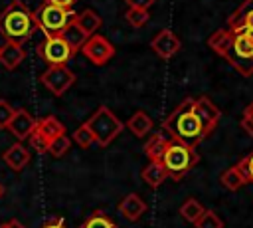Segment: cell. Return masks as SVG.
I'll return each mask as SVG.
<instances>
[{"instance_id": "1", "label": "cell", "mask_w": 253, "mask_h": 228, "mask_svg": "<svg viewBox=\"0 0 253 228\" xmlns=\"http://www.w3.org/2000/svg\"><path fill=\"white\" fill-rule=\"evenodd\" d=\"M162 129L178 143H184L188 147H198L204 137L208 135L206 129L202 127L200 119L196 117L194 109H192V97L184 99L164 121H162Z\"/></svg>"}, {"instance_id": "2", "label": "cell", "mask_w": 253, "mask_h": 228, "mask_svg": "<svg viewBox=\"0 0 253 228\" xmlns=\"http://www.w3.org/2000/svg\"><path fill=\"white\" fill-rule=\"evenodd\" d=\"M36 30H38L36 16L22 0H12L0 12V36L6 42L24 44L26 40L32 38Z\"/></svg>"}, {"instance_id": "3", "label": "cell", "mask_w": 253, "mask_h": 228, "mask_svg": "<svg viewBox=\"0 0 253 228\" xmlns=\"http://www.w3.org/2000/svg\"><path fill=\"white\" fill-rule=\"evenodd\" d=\"M198 163H200V155H198L196 147H188V145L178 143L174 139H168L166 141V147H164L162 157H160V165L164 167L168 178L180 180Z\"/></svg>"}, {"instance_id": "4", "label": "cell", "mask_w": 253, "mask_h": 228, "mask_svg": "<svg viewBox=\"0 0 253 228\" xmlns=\"http://www.w3.org/2000/svg\"><path fill=\"white\" fill-rule=\"evenodd\" d=\"M231 46L225 54V59L245 77L253 75V30L237 28L231 30Z\"/></svg>"}, {"instance_id": "5", "label": "cell", "mask_w": 253, "mask_h": 228, "mask_svg": "<svg viewBox=\"0 0 253 228\" xmlns=\"http://www.w3.org/2000/svg\"><path fill=\"white\" fill-rule=\"evenodd\" d=\"M85 125H87L89 131L93 133L95 143L101 145V147L111 145L113 139L125 129V123H123L107 105L97 107V111L85 121Z\"/></svg>"}, {"instance_id": "6", "label": "cell", "mask_w": 253, "mask_h": 228, "mask_svg": "<svg viewBox=\"0 0 253 228\" xmlns=\"http://www.w3.org/2000/svg\"><path fill=\"white\" fill-rule=\"evenodd\" d=\"M34 16H36L38 30H42L45 36H61V32L71 24L75 14L71 10H67V8L43 2L34 12Z\"/></svg>"}, {"instance_id": "7", "label": "cell", "mask_w": 253, "mask_h": 228, "mask_svg": "<svg viewBox=\"0 0 253 228\" xmlns=\"http://www.w3.org/2000/svg\"><path fill=\"white\" fill-rule=\"evenodd\" d=\"M38 56L47 65H65L75 56V52L61 36H45L43 42L38 46Z\"/></svg>"}, {"instance_id": "8", "label": "cell", "mask_w": 253, "mask_h": 228, "mask_svg": "<svg viewBox=\"0 0 253 228\" xmlns=\"http://www.w3.org/2000/svg\"><path fill=\"white\" fill-rule=\"evenodd\" d=\"M40 81H42L53 95H63V93L75 83V73L67 67V63H65V65H49V67L42 73Z\"/></svg>"}, {"instance_id": "9", "label": "cell", "mask_w": 253, "mask_h": 228, "mask_svg": "<svg viewBox=\"0 0 253 228\" xmlns=\"http://www.w3.org/2000/svg\"><path fill=\"white\" fill-rule=\"evenodd\" d=\"M79 52H81L91 63L103 65V63H107V61L115 56V46H113L105 36L93 34V36L87 38V42L81 46Z\"/></svg>"}, {"instance_id": "10", "label": "cell", "mask_w": 253, "mask_h": 228, "mask_svg": "<svg viewBox=\"0 0 253 228\" xmlns=\"http://www.w3.org/2000/svg\"><path fill=\"white\" fill-rule=\"evenodd\" d=\"M192 109H194L196 117L200 119L202 127L206 129V133L210 135V133L217 127V123H219V119H221L219 107H217L210 97L202 95V97H196V99L192 97Z\"/></svg>"}, {"instance_id": "11", "label": "cell", "mask_w": 253, "mask_h": 228, "mask_svg": "<svg viewBox=\"0 0 253 228\" xmlns=\"http://www.w3.org/2000/svg\"><path fill=\"white\" fill-rule=\"evenodd\" d=\"M150 48H152V52H154L158 57L170 59V57H174V56L180 52L182 40H180L172 30H160V32L152 38Z\"/></svg>"}, {"instance_id": "12", "label": "cell", "mask_w": 253, "mask_h": 228, "mask_svg": "<svg viewBox=\"0 0 253 228\" xmlns=\"http://www.w3.org/2000/svg\"><path fill=\"white\" fill-rule=\"evenodd\" d=\"M36 123H38V119H34L26 109H16L6 129H8L18 141H24V139H28V137L32 135V131L36 129Z\"/></svg>"}, {"instance_id": "13", "label": "cell", "mask_w": 253, "mask_h": 228, "mask_svg": "<svg viewBox=\"0 0 253 228\" xmlns=\"http://www.w3.org/2000/svg\"><path fill=\"white\" fill-rule=\"evenodd\" d=\"M30 159H32V155H30L28 147H24V143H20V141L14 143V145H10V147L2 153V161H4V165H6L8 169L16 171V172L24 171V169L28 167Z\"/></svg>"}, {"instance_id": "14", "label": "cell", "mask_w": 253, "mask_h": 228, "mask_svg": "<svg viewBox=\"0 0 253 228\" xmlns=\"http://www.w3.org/2000/svg\"><path fill=\"white\" fill-rule=\"evenodd\" d=\"M119 210H121V214H123L126 220L136 222V220L146 212V202H144L136 192H128V194H125V196L121 198Z\"/></svg>"}, {"instance_id": "15", "label": "cell", "mask_w": 253, "mask_h": 228, "mask_svg": "<svg viewBox=\"0 0 253 228\" xmlns=\"http://www.w3.org/2000/svg\"><path fill=\"white\" fill-rule=\"evenodd\" d=\"M24 59H26V50L22 44L4 42V46H0V63L6 69H16Z\"/></svg>"}, {"instance_id": "16", "label": "cell", "mask_w": 253, "mask_h": 228, "mask_svg": "<svg viewBox=\"0 0 253 228\" xmlns=\"http://www.w3.org/2000/svg\"><path fill=\"white\" fill-rule=\"evenodd\" d=\"M227 28L237 30V28H249L253 30V0H243L237 10L227 18Z\"/></svg>"}, {"instance_id": "17", "label": "cell", "mask_w": 253, "mask_h": 228, "mask_svg": "<svg viewBox=\"0 0 253 228\" xmlns=\"http://www.w3.org/2000/svg\"><path fill=\"white\" fill-rule=\"evenodd\" d=\"M152 117L146 113V111H142V109H138V111H134L130 117H128V121L125 123V127L134 135V137H146L150 131H152Z\"/></svg>"}, {"instance_id": "18", "label": "cell", "mask_w": 253, "mask_h": 228, "mask_svg": "<svg viewBox=\"0 0 253 228\" xmlns=\"http://www.w3.org/2000/svg\"><path fill=\"white\" fill-rule=\"evenodd\" d=\"M73 22L83 30V34H85L87 38L93 36V34H97V30H99L101 24H103L101 16H99L95 10H91V8H85V10H81L79 14H75V16H73Z\"/></svg>"}, {"instance_id": "19", "label": "cell", "mask_w": 253, "mask_h": 228, "mask_svg": "<svg viewBox=\"0 0 253 228\" xmlns=\"http://www.w3.org/2000/svg\"><path fill=\"white\" fill-rule=\"evenodd\" d=\"M140 176H142L144 184L150 186V188H158V186L168 178V174H166L164 167L160 165V161H150V163L142 169Z\"/></svg>"}, {"instance_id": "20", "label": "cell", "mask_w": 253, "mask_h": 228, "mask_svg": "<svg viewBox=\"0 0 253 228\" xmlns=\"http://www.w3.org/2000/svg\"><path fill=\"white\" fill-rule=\"evenodd\" d=\"M36 131H38L40 135H43L47 141H53L55 137L65 135V127H63V123H61L59 119L51 117V115L42 117V119L36 123Z\"/></svg>"}, {"instance_id": "21", "label": "cell", "mask_w": 253, "mask_h": 228, "mask_svg": "<svg viewBox=\"0 0 253 228\" xmlns=\"http://www.w3.org/2000/svg\"><path fill=\"white\" fill-rule=\"evenodd\" d=\"M231 38H233V32H231L229 28H221V30H215V32L208 38V46H210L215 54H219L221 57H225V54H227V50H229V46H231Z\"/></svg>"}, {"instance_id": "22", "label": "cell", "mask_w": 253, "mask_h": 228, "mask_svg": "<svg viewBox=\"0 0 253 228\" xmlns=\"http://www.w3.org/2000/svg\"><path fill=\"white\" fill-rule=\"evenodd\" d=\"M61 38L67 42V46L73 50V52H79L81 50V46L87 42V36L83 34V30L71 20V24L61 32Z\"/></svg>"}, {"instance_id": "23", "label": "cell", "mask_w": 253, "mask_h": 228, "mask_svg": "<svg viewBox=\"0 0 253 228\" xmlns=\"http://www.w3.org/2000/svg\"><path fill=\"white\" fill-rule=\"evenodd\" d=\"M166 135L164 133H154L150 135V139L144 143V155L148 157V161H160L162 151L166 147Z\"/></svg>"}, {"instance_id": "24", "label": "cell", "mask_w": 253, "mask_h": 228, "mask_svg": "<svg viewBox=\"0 0 253 228\" xmlns=\"http://www.w3.org/2000/svg\"><path fill=\"white\" fill-rule=\"evenodd\" d=\"M219 182H221L227 190H237V188H241L243 184H247V182H245V178L241 176V172H239V169H237L235 165H233V167H229V169H225V171L221 172Z\"/></svg>"}, {"instance_id": "25", "label": "cell", "mask_w": 253, "mask_h": 228, "mask_svg": "<svg viewBox=\"0 0 253 228\" xmlns=\"http://www.w3.org/2000/svg\"><path fill=\"white\" fill-rule=\"evenodd\" d=\"M79 228H119L113 220H111V216H107L103 210H95L93 214H89L87 218H85V222L79 226Z\"/></svg>"}, {"instance_id": "26", "label": "cell", "mask_w": 253, "mask_h": 228, "mask_svg": "<svg viewBox=\"0 0 253 228\" xmlns=\"http://www.w3.org/2000/svg\"><path fill=\"white\" fill-rule=\"evenodd\" d=\"M206 208L202 206V202L200 200H196V198H188L182 206H180V216L184 218V220H188V222H196L200 216H202V212H204Z\"/></svg>"}, {"instance_id": "27", "label": "cell", "mask_w": 253, "mask_h": 228, "mask_svg": "<svg viewBox=\"0 0 253 228\" xmlns=\"http://www.w3.org/2000/svg\"><path fill=\"white\" fill-rule=\"evenodd\" d=\"M125 20H126L132 28H142V26L148 24L150 14H148V10H142V8H128V10L125 12Z\"/></svg>"}, {"instance_id": "28", "label": "cell", "mask_w": 253, "mask_h": 228, "mask_svg": "<svg viewBox=\"0 0 253 228\" xmlns=\"http://www.w3.org/2000/svg\"><path fill=\"white\" fill-rule=\"evenodd\" d=\"M69 147H71V139H69L67 135H59V137H55L53 141H49L47 153H49L51 157L59 159V157H63V155L69 151Z\"/></svg>"}, {"instance_id": "29", "label": "cell", "mask_w": 253, "mask_h": 228, "mask_svg": "<svg viewBox=\"0 0 253 228\" xmlns=\"http://www.w3.org/2000/svg\"><path fill=\"white\" fill-rule=\"evenodd\" d=\"M196 228H223V220L213 212V210H204L202 216L194 222Z\"/></svg>"}, {"instance_id": "30", "label": "cell", "mask_w": 253, "mask_h": 228, "mask_svg": "<svg viewBox=\"0 0 253 228\" xmlns=\"http://www.w3.org/2000/svg\"><path fill=\"white\" fill-rule=\"evenodd\" d=\"M73 141H75L81 149H89V147L95 145V137H93V133L89 131V127H87L85 123L79 125V127L73 131Z\"/></svg>"}, {"instance_id": "31", "label": "cell", "mask_w": 253, "mask_h": 228, "mask_svg": "<svg viewBox=\"0 0 253 228\" xmlns=\"http://www.w3.org/2000/svg\"><path fill=\"white\" fill-rule=\"evenodd\" d=\"M235 167L239 169V172L245 178V182H251L253 184V151L247 157H243L239 163H235Z\"/></svg>"}, {"instance_id": "32", "label": "cell", "mask_w": 253, "mask_h": 228, "mask_svg": "<svg viewBox=\"0 0 253 228\" xmlns=\"http://www.w3.org/2000/svg\"><path fill=\"white\" fill-rule=\"evenodd\" d=\"M30 139V145L40 153V155H43V153H47V147H49V141L43 137V135H40L36 129L32 131V135L28 137Z\"/></svg>"}, {"instance_id": "33", "label": "cell", "mask_w": 253, "mask_h": 228, "mask_svg": "<svg viewBox=\"0 0 253 228\" xmlns=\"http://www.w3.org/2000/svg\"><path fill=\"white\" fill-rule=\"evenodd\" d=\"M14 107L6 101V99H0V129H6L8 127V123H10V119H12V115H14Z\"/></svg>"}, {"instance_id": "34", "label": "cell", "mask_w": 253, "mask_h": 228, "mask_svg": "<svg viewBox=\"0 0 253 228\" xmlns=\"http://www.w3.org/2000/svg\"><path fill=\"white\" fill-rule=\"evenodd\" d=\"M241 129L249 135V137H253V101L245 107V111H243V117H241Z\"/></svg>"}, {"instance_id": "35", "label": "cell", "mask_w": 253, "mask_h": 228, "mask_svg": "<svg viewBox=\"0 0 253 228\" xmlns=\"http://www.w3.org/2000/svg\"><path fill=\"white\" fill-rule=\"evenodd\" d=\"M128 4V8H142V10H148L156 0H125Z\"/></svg>"}, {"instance_id": "36", "label": "cell", "mask_w": 253, "mask_h": 228, "mask_svg": "<svg viewBox=\"0 0 253 228\" xmlns=\"http://www.w3.org/2000/svg\"><path fill=\"white\" fill-rule=\"evenodd\" d=\"M40 228H67V226H65L63 218H51V220L43 222V224H42Z\"/></svg>"}, {"instance_id": "37", "label": "cell", "mask_w": 253, "mask_h": 228, "mask_svg": "<svg viewBox=\"0 0 253 228\" xmlns=\"http://www.w3.org/2000/svg\"><path fill=\"white\" fill-rule=\"evenodd\" d=\"M43 2H49V4H55V6H61V8L71 10V8H73V4H75L77 0H43Z\"/></svg>"}, {"instance_id": "38", "label": "cell", "mask_w": 253, "mask_h": 228, "mask_svg": "<svg viewBox=\"0 0 253 228\" xmlns=\"http://www.w3.org/2000/svg\"><path fill=\"white\" fill-rule=\"evenodd\" d=\"M0 228H26L20 220H16V218H12V220H8V222H4Z\"/></svg>"}, {"instance_id": "39", "label": "cell", "mask_w": 253, "mask_h": 228, "mask_svg": "<svg viewBox=\"0 0 253 228\" xmlns=\"http://www.w3.org/2000/svg\"><path fill=\"white\" fill-rule=\"evenodd\" d=\"M2 196H4V184L0 182V198H2Z\"/></svg>"}]
</instances>
